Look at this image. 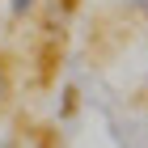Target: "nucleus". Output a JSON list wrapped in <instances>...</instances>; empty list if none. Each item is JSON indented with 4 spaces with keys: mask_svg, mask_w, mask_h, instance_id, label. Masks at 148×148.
<instances>
[{
    "mask_svg": "<svg viewBox=\"0 0 148 148\" xmlns=\"http://www.w3.org/2000/svg\"><path fill=\"white\" fill-rule=\"evenodd\" d=\"M34 9H38V0H9V13H13V17H30Z\"/></svg>",
    "mask_w": 148,
    "mask_h": 148,
    "instance_id": "1",
    "label": "nucleus"
},
{
    "mask_svg": "<svg viewBox=\"0 0 148 148\" xmlns=\"http://www.w3.org/2000/svg\"><path fill=\"white\" fill-rule=\"evenodd\" d=\"M127 9H136L140 17H148V0H127Z\"/></svg>",
    "mask_w": 148,
    "mask_h": 148,
    "instance_id": "2",
    "label": "nucleus"
},
{
    "mask_svg": "<svg viewBox=\"0 0 148 148\" xmlns=\"http://www.w3.org/2000/svg\"><path fill=\"white\" fill-rule=\"evenodd\" d=\"M4 93H9V80H4V72H0V102H4Z\"/></svg>",
    "mask_w": 148,
    "mask_h": 148,
    "instance_id": "3",
    "label": "nucleus"
}]
</instances>
